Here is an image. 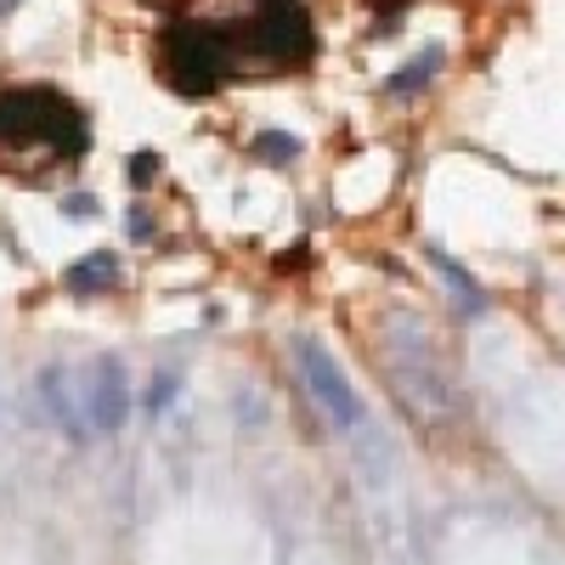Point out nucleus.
Here are the masks:
<instances>
[{"label": "nucleus", "mask_w": 565, "mask_h": 565, "mask_svg": "<svg viewBox=\"0 0 565 565\" xmlns=\"http://www.w3.org/2000/svg\"><path fill=\"white\" fill-rule=\"evenodd\" d=\"M0 148H45V159H79L90 148V130L79 108L57 90H7L0 97Z\"/></svg>", "instance_id": "obj_1"}, {"label": "nucleus", "mask_w": 565, "mask_h": 565, "mask_svg": "<svg viewBox=\"0 0 565 565\" xmlns=\"http://www.w3.org/2000/svg\"><path fill=\"white\" fill-rule=\"evenodd\" d=\"M164 74L186 97H210L226 79V40L210 23H170L164 34Z\"/></svg>", "instance_id": "obj_2"}, {"label": "nucleus", "mask_w": 565, "mask_h": 565, "mask_svg": "<svg viewBox=\"0 0 565 565\" xmlns=\"http://www.w3.org/2000/svg\"><path fill=\"white\" fill-rule=\"evenodd\" d=\"M295 367H300V380H306L317 413L334 424V430H362V424H367L362 396L351 391V380H345V367L334 362V351L317 345V340H300L295 345Z\"/></svg>", "instance_id": "obj_3"}, {"label": "nucleus", "mask_w": 565, "mask_h": 565, "mask_svg": "<svg viewBox=\"0 0 565 565\" xmlns=\"http://www.w3.org/2000/svg\"><path fill=\"white\" fill-rule=\"evenodd\" d=\"M238 34H244V45L255 57H271V63H306L311 40H317L300 0H260V12Z\"/></svg>", "instance_id": "obj_4"}, {"label": "nucleus", "mask_w": 565, "mask_h": 565, "mask_svg": "<svg viewBox=\"0 0 565 565\" xmlns=\"http://www.w3.org/2000/svg\"><path fill=\"white\" fill-rule=\"evenodd\" d=\"M79 380H85V418H90V430L119 436L125 418H130V373H125V362L108 351V356L90 362Z\"/></svg>", "instance_id": "obj_5"}, {"label": "nucleus", "mask_w": 565, "mask_h": 565, "mask_svg": "<svg viewBox=\"0 0 565 565\" xmlns=\"http://www.w3.org/2000/svg\"><path fill=\"white\" fill-rule=\"evenodd\" d=\"M40 407L45 418L57 424V430L85 447L90 441V418H85V380H79V367L68 362H52V367H40Z\"/></svg>", "instance_id": "obj_6"}, {"label": "nucleus", "mask_w": 565, "mask_h": 565, "mask_svg": "<svg viewBox=\"0 0 565 565\" xmlns=\"http://www.w3.org/2000/svg\"><path fill=\"white\" fill-rule=\"evenodd\" d=\"M441 63H447L441 45H424V52H413V57L391 74V85H385V90H391V97H418V90L441 74Z\"/></svg>", "instance_id": "obj_7"}, {"label": "nucleus", "mask_w": 565, "mask_h": 565, "mask_svg": "<svg viewBox=\"0 0 565 565\" xmlns=\"http://www.w3.org/2000/svg\"><path fill=\"white\" fill-rule=\"evenodd\" d=\"M63 282L74 295H103V289H114L119 282V260L103 249V255H85V260H74L68 271H63Z\"/></svg>", "instance_id": "obj_8"}, {"label": "nucleus", "mask_w": 565, "mask_h": 565, "mask_svg": "<svg viewBox=\"0 0 565 565\" xmlns=\"http://www.w3.org/2000/svg\"><path fill=\"white\" fill-rule=\"evenodd\" d=\"M436 271H441V282H447V289L458 295V311H463V317H481V311H487V295L476 289V277H469L463 266H452L447 255H436Z\"/></svg>", "instance_id": "obj_9"}, {"label": "nucleus", "mask_w": 565, "mask_h": 565, "mask_svg": "<svg viewBox=\"0 0 565 565\" xmlns=\"http://www.w3.org/2000/svg\"><path fill=\"white\" fill-rule=\"evenodd\" d=\"M255 153L271 159V164H289V159H300V141L282 136V130H260V136H255Z\"/></svg>", "instance_id": "obj_10"}, {"label": "nucleus", "mask_w": 565, "mask_h": 565, "mask_svg": "<svg viewBox=\"0 0 565 565\" xmlns=\"http://www.w3.org/2000/svg\"><path fill=\"white\" fill-rule=\"evenodd\" d=\"M175 402V367H159V380H153V396H148V413H164Z\"/></svg>", "instance_id": "obj_11"}, {"label": "nucleus", "mask_w": 565, "mask_h": 565, "mask_svg": "<svg viewBox=\"0 0 565 565\" xmlns=\"http://www.w3.org/2000/svg\"><path fill=\"white\" fill-rule=\"evenodd\" d=\"M63 215L68 221H97V199H90V193H68L63 199Z\"/></svg>", "instance_id": "obj_12"}, {"label": "nucleus", "mask_w": 565, "mask_h": 565, "mask_svg": "<svg viewBox=\"0 0 565 565\" xmlns=\"http://www.w3.org/2000/svg\"><path fill=\"white\" fill-rule=\"evenodd\" d=\"M159 175V159L153 153H141V159H130V186H148Z\"/></svg>", "instance_id": "obj_13"}, {"label": "nucleus", "mask_w": 565, "mask_h": 565, "mask_svg": "<svg viewBox=\"0 0 565 565\" xmlns=\"http://www.w3.org/2000/svg\"><path fill=\"white\" fill-rule=\"evenodd\" d=\"M153 232H159V226H153V210H141V204H136V210H130V238H141V244H148Z\"/></svg>", "instance_id": "obj_14"}, {"label": "nucleus", "mask_w": 565, "mask_h": 565, "mask_svg": "<svg viewBox=\"0 0 565 565\" xmlns=\"http://www.w3.org/2000/svg\"><path fill=\"white\" fill-rule=\"evenodd\" d=\"M12 7H18V0H0V12H12Z\"/></svg>", "instance_id": "obj_15"}]
</instances>
